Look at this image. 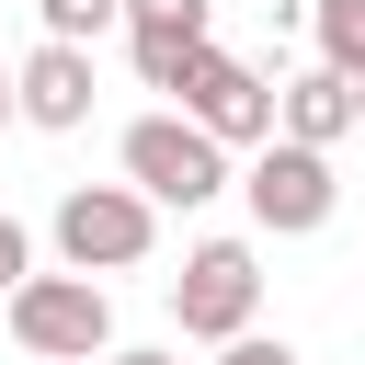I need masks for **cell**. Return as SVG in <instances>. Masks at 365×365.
Returning a JSON list of instances; mask_svg holds the SVG:
<instances>
[{
    "instance_id": "11",
    "label": "cell",
    "mask_w": 365,
    "mask_h": 365,
    "mask_svg": "<svg viewBox=\"0 0 365 365\" xmlns=\"http://www.w3.org/2000/svg\"><path fill=\"white\" fill-rule=\"evenodd\" d=\"M34 11H46V46H91L125 23V0H34Z\"/></svg>"
},
{
    "instance_id": "13",
    "label": "cell",
    "mask_w": 365,
    "mask_h": 365,
    "mask_svg": "<svg viewBox=\"0 0 365 365\" xmlns=\"http://www.w3.org/2000/svg\"><path fill=\"white\" fill-rule=\"evenodd\" d=\"M217 365H297V342H262V331H240V342H217Z\"/></svg>"
},
{
    "instance_id": "12",
    "label": "cell",
    "mask_w": 365,
    "mask_h": 365,
    "mask_svg": "<svg viewBox=\"0 0 365 365\" xmlns=\"http://www.w3.org/2000/svg\"><path fill=\"white\" fill-rule=\"evenodd\" d=\"M23 274H34V240H23V217H0V308L23 297Z\"/></svg>"
},
{
    "instance_id": "6",
    "label": "cell",
    "mask_w": 365,
    "mask_h": 365,
    "mask_svg": "<svg viewBox=\"0 0 365 365\" xmlns=\"http://www.w3.org/2000/svg\"><path fill=\"white\" fill-rule=\"evenodd\" d=\"M240 194H251V228H262V240H308V228H331V205H342L331 160H319V148H285V137L251 148Z\"/></svg>"
},
{
    "instance_id": "16",
    "label": "cell",
    "mask_w": 365,
    "mask_h": 365,
    "mask_svg": "<svg viewBox=\"0 0 365 365\" xmlns=\"http://www.w3.org/2000/svg\"><path fill=\"white\" fill-rule=\"evenodd\" d=\"M354 125H365V80H354Z\"/></svg>"
},
{
    "instance_id": "5",
    "label": "cell",
    "mask_w": 365,
    "mask_h": 365,
    "mask_svg": "<svg viewBox=\"0 0 365 365\" xmlns=\"http://www.w3.org/2000/svg\"><path fill=\"white\" fill-rule=\"evenodd\" d=\"M182 125H205L217 148H274V80L251 57H228V46H205L182 68Z\"/></svg>"
},
{
    "instance_id": "1",
    "label": "cell",
    "mask_w": 365,
    "mask_h": 365,
    "mask_svg": "<svg viewBox=\"0 0 365 365\" xmlns=\"http://www.w3.org/2000/svg\"><path fill=\"white\" fill-rule=\"evenodd\" d=\"M46 240H57V274H137L148 262V240H160V205L137 194V182H68L57 194V217H46Z\"/></svg>"
},
{
    "instance_id": "14",
    "label": "cell",
    "mask_w": 365,
    "mask_h": 365,
    "mask_svg": "<svg viewBox=\"0 0 365 365\" xmlns=\"http://www.w3.org/2000/svg\"><path fill=\"white\" fill-rule=\"evenodd\" d=\"M103 365H171V354H148V342H137V354H103Z\"/></svg>"
},
{
    "instance_id": "3",
    "label": "cell",
    "mask_w": 365,
    "mask_h": 365,
    "mask_svg": "<svg viewBox=\"0 0 365 365\" xmlns=\"http://www.w3.org/2000/svg\"><path fill=\"white\" fill-rule=\"evenodd\" d=\"M125 182L148 205H217L228 194V148L205 125H182V114H137L125 125Z\"/></svg>"
},
{
    "instance_id": "4",
    "label": "cell",
    "mask_w": 365,
    "mask_h": 365,
    "mask_svg": "<svg viewBox=\"0 0 365 365\" xmlns=\"http://www.w3.org/2000/svg\"><path fill=\"white\" fill-rule=\"evenodd\" d=\"M251 308H262V262H251V240H194L182 274H171V319H182L194 342H240Z\"/></svg>"
},
{
    "instance_id": "9",
    "label": "cell",
    "mask_w": 365,
    "mask_h": 365,
    "mask_svg": "<svg viewBox=\"0 0 365 365\" xmlns=\"http://www.w3.org/2000/svg\"><path fill=\"white\" fill-rule=\"evenodd\" d=\"M274 137H285V148H319V160H331V148L354 137V80H331V68L285 80V91H274Z\"/></svg>"
},
{
    "instance_id": "2",
    "label": "cell",
    "mask_w": 365,
    "mask_h": 365,
    "mask_svg": "<svg viewBox=\"0 0 365 365\" xmlns=\"http://www.w3.org/2000/svg\"><path fill=\"white\" fill-rule=\"evenodd\" d=\"M0 319H11V342H23L34 365H91V354H114V297H103L91 274H23V297H11Z\"/></svg>"
},
{
    "instance_id": "15",
    "label": "cell",
    "mask_w": 365,
    "mask_h": 365,
    "mask_svg": "<svg viewBox=\"0 0 365 365\" xmlns=\"http://www.w3.org/2000/svg\"><path fill=\"white\" fill-rule=\"evenodd\" d=\"M0 125H11V57H0Z\"/></svg>"
},
{
    "instance_id": "10",
    "label": "cell",
    "mask_w": 365,
    "mask_h": 365,
    "mask_svg": "<svg viewBox=\"0 0 365 365\" xmlns=\"http://www.w3.org/2000/svg\"><path fill=\"white\" fill-rule=\"evenodd\" d=\"M308 34H319V68L331 80H365V0H319Z\"/></svg>"
},
{
    "instance_id": "7",
    "label": "cell",
    "mask_w": 365,
    "mask_h": 365,
    "mask_svg": "<svg viewBox=\"0 0 365 365\" xmlns=\"http://www.w3.org/2000/svg\"><path fill=\"white\" fill-rule=\"evenodd\" d=\"M205 23H217V0H125V34H137V80H148V91H182V68L217 46Z\"/></svg>"
},
{
    "instance_id": "8",
    "label": "cell",
    "mask_w": 365,
    "mask_h": 365,
    "mask_svg": "<svg viewBox=\"0 0 365 365\" xmlns=\"http://www.w3.org/2000/svg\"><path fill=\"white\" fill-rule=\"evenodd\" d=\"M11 114L46 125V137L91 125V46H34V57L11 68Z\"/></svg>"
}]
</instances>
